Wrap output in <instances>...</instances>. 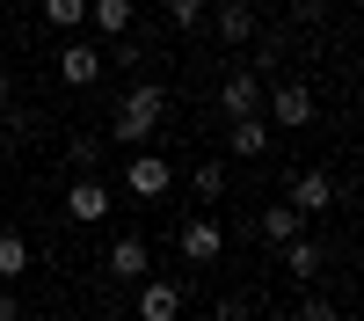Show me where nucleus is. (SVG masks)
Listing matches in <instances>:
<instances>
[{"mask_svg": "<svg viewBox=\"0 0 364 321\" xmlns=\"http://www.w3.org/2000/svg\"><path fill=\"white\" fill-rule=\"evenodd\" d=\"M161 117H168V88H161V80H139V88H124V95H117V117H109L102 139H117V146H146V139L161 132Z\"/></svg>", "mask_w": 364, "mask_h": 321, "instance_id": "1", "label": "nucleus"}, {"mask_svg": "<svg viewBox=\"0 0 364 321\" xmlns=\"http://www.w3.org/2000/svg\"><path fill=\"white\" fill-rule=\"evenodd\" d=\"M124 190H132L139 204H161V197L175 190V168H168L161 154H146V146H139V154L124 161Z\"/></svg>", "mask_w": 364, "mask_h": 321, "instance_id": "2", "label": "nucleus"}, {"mask_svg": "<svg viewBox=\"0 0 364 321\" xmlns=\"http://www.w3.org/2000/svg\"><path fill=\"white\" fill-rule=\"evenodd\" d=\"M269 125H277V132H306L314 125V95L299 80H277V88H269Z\"/></svg>", "mask_w": 364, "mask_h": 321, "instance_id": "3", "label": "nucleus"}, {"mask_svg": "<svg viewBox=\"0 0 364 321\" xmlns=\"http://www.w3.org/2000/svg\"><path fill=\"white\" fill-rule=\"evenodd\" d=\"M102 263H109V278H124V285L154 278V270H146V263H154V248H146V233H117V241L102 248Z\"/></svg>", "mask_w": 364, "mask_h": 321, "instance_id": "4", "label": "nucleus"}, {"mask_svg": "<svg viewBox=\"0 0 364 321\" xmlns=\"http://www.w3.org/2000/svg\"><path fill=\"white\" fill-rule=\"evenodd\" d=\"M66 219H80V226L109 219V183H95V168H80V183L66 190Z\"/></svg>", "mask_w": 364, "mask_h": 321, "instance_id": "5", "label": "nucleus"}, {"mask_svg": "<svg viewBox=\"0 0 364 321\" xmlns=\"http://www.w3.org/2000/svg\"><path fill=\"white\" fill-rule=\"evenodd\" d=\"M336 197H343V190H336V175L306 168V175H291V197H284V204H291V212H336Z\"/></svg>", "mask_w": 364, "mask_h": 321, "instance_id": "6", "label": "nucleus"}, {"mask_svg": "<svg viewBox=\"0 0 364 321\" xmlns=\"http://www.w3.org/2000/svg\"><path fill=\"white\" fill-rule=\"evenodd\" d=\"M132 321H182V285L139 278V314H132Z\"/></svg>", "mask_w": 364, "mask_h": 321, "instance_id": "7", "label": "nucleus"}, {"mask_svg": "<svg viewBox=\"0 0 364 321\" xmlns=\"http://www.w3.org/2000/svg\"><path fill=\"white\" fill-rule=\"evenodd\" d=\"M211 15V37H219V44H248L255 37V8H248V0H219V8H204Z\"/></svg>", "mask_w": 364, "mask_h": 321, "instance_id": "8", "label": "nucleus"}, {"mask_svg": "<svg viewBox=\"0 0 364 321\" xmlns=\"http://www.w3.org/2000/svg\"><path fill=\"white\" fill-rule=\"evenodd\" d=\"M102 66H109V58L95 44H66V51H58V80H66V88H95Z\"/></svg>", "mask_w": 364, "mask_h": 321, "instance_id": "9", "label": "nucleus"}, {"mask_svg": "<svg viewBox=\"0 0 364 321\" xmlns=\"http://www.w3.org/2000/svg\"><path fill=\"white\" fill-rule=\"evenodd\" d=\"M219 110L226 117H255L262 110V73H226L219 80Z\"/></svg>", "mask_w": 364, "mask_h": 321, "instance_id": "10", "label": "nucleus"}, {"mask_svg": "<svg viewBox=\"0 0 364 321\" xmlns=\"http://www.w3.org/2000/svg\"><path fill=\"white\" fill-rule=\"evenodd\" d=\"M175 248H182V256H190L197 270H204V263H219L226 233H219V219H190V226H182V241H175Z\"/></svg>", "mask_w": 364, "mask_h": 321, "instance_id": "11", "label": "nucleus"}, {"mask_svg": "<svg viewBox=\"0 0 364 321\" xmlns=\"http://www.w3.org/2000/svg\"><path fill=\"white\" fill-rule=\"evenodd\" d=\"M226 154H233V161H262V154H269V125H262V110H255V117H233Z\"/></svg>", "mask_w": 364, "mask_h": 321, "instance_id": "12", "label": "nucleus"}, {"mask_svg": "<svg viewBox=\"0 0 364 321\" xmlns=\"http://www.w3.org/2000/svg\"><path fill=\"white\" fill-rule=\"evenodd\" d=\"M284 270H291V278H321V270H328V248L306 241V233H291V241H284Z\"/></svg>", "mask_w": 364, "mask_h": 321, "instance_id": "13", "label": "nucleus"}, {"mask_svg": "<svg viewBox=\"0 0 364 321\" xmlns=\"http://www.w3.org/2000/svg\"><path fill=\"white\" fill-rule=\"evenodd\" d=\"M15 278H29V233L0 226V285H15Z\"/></svg>", "mask_w": 364, "mask_h": 321, "instance_id": "14", "label": "nucleus"}, {"mask_svg": "<svg viewBox=\"0 0 364 321\" xmlns=\"http://www.w3.org/2000/svg\"><path fill=\"white\" fill-rule=\"evenodd\" d=\"M299 219H306V212H291V204H262V212H255V233H262V241H291V233H299Z\"/></svg>", "mask_w": 364, "mask_h": 321, "instance_id": "15", "label": "nucleus"}, {"mask_svg": "<svg viewBox=\"0 0 364 321\" xmlns=\"http://www.w3.org/2000/svg\"><path fill=\"white\" fill-rule=\"evenodd\" d=\"M132 15H139L132 0H87V22H95L102 37H124V29H132Z\"/></svg>", "mask_w": 364, "mask_h": 321, "instance_id": "16", "label": "nucleus"}, {"mask_svg": "<svg viewBox=\"0 0 364 321\" xmlns=\"http://www.w3.org/2000/svg\"><path fill=\"white\" fill-rule=\"evenodd\" d=\"M190 190H197L204 204H219V197H226V168H219V161H197V175H190Z\"/></svg>", "mask_w": 364, "mask_h": 321, "instance_id": "17", "label": "nucleus"}, {"mask_svg": "<svg viewBox=\"0 0 364 321\" xmlns=\"http://www.w3.org/2000/svg\"><path fill=\"white\" fill-rule=\"evenodd\" d=\"M44 22L51 29H80L87 22V0H44Z\"/></svg>", "mask_w": 364, "mask_h": 321, "instance_id": "18", "label": "nucleus"}, {"mask_svg": "<svg viewBox=\"0 0 364 321\" xmlns=\"http://www.w3.org/2000/svg\"><path fill=\"white\" fill-rule=\"evenodd\" d=\"M102 146H109L102 132H80V139L66 146V154H73V168H95V161H102Z\"/></svg>", "mask_w": 364, "mask_h": 321, "instance_id": "19", "label": "nucleus"}, {"mask_svg": "<svg viewBox=\"0 0 364 321\" xmlns=\"http://www.w3.org/2000/svg\"><path fill=\"white\" fill-rule=\"evenodd\" d=\"M204 8H211V0H168V22H175V29H197Z\"/></svg>", "mask_w": 364, "mask_h": 321, "instance_id": "20", "label": "nucleus"}, {"mask_svg": "<svg viewBox=\"0 0 364 321\" xmlns=\"http://www.w3.org/2000/svg\"><path fill=\"white\" fill-rule=\"evenodd\" d=\"M102 58H117V66H139L146 51H139V37H132V29H124V37H109V51H102Z\"/></svg>", "mask_w": 364, "mask_h": 321, "instance_id": "21", "label": "nucleus"}, {"mask_svg": "<svg viewBox=\"0 0 364 321\" xmlns=\"http://www.w3.org/2000/svg\"><path fill=\"white\" fill-rule=\"evenodd\" d=\"M291 321H343V314H336V307H328V300H321V292H306V300H299V314H291Z\"/></svg>", "mask_w": 364, "mask_h": 321, "instance_id": "22", "label": "nucleus"}, {"mask_svg": "<svg viewBox=\"0 0 364 321\" xmlns=\"http://www.w3.org/2000/svg\"><path fill=\"white\" fill-rule=\"evenodd\" d=\"M0 321H22V300H15L8 285H0Z\"/></svg>", "mask_w": 364, "mask_h": 321, "instance_id": "23", "label": "nucleus"}, {"mask_svg": "<svg viewBox=\"0 0 364 321\" xmlns=\"http://www.w3.org/2000/svg\"><path fill=\"white\" fill-rule=\"evenodd\" d=\"M219 321H255V314H248V300H226V307H219Z\"/></svg>", "mask_w": 364, "mask_h": 321, "instance_id": "24", "label": "nucleus"}, {"mask_svg": "<svg viewBox=\"0 0 364 321\" xmlns=\"http://www.w3.org/2000/svg\"><path fill=\"white\" fill-rule=\"evenodd\" d=\"M0 102H8V73H0Z\"/></svg>", "mask_w": 364, "mask_h": 321, "instance_id": "25", "label": "nucleus"}, {"mask_svg": "<svg viewBox=\"0 0 364 321\" xmlns=\"http://www.w3.org/2000/svg\"><path fill=\"white\" fill-rule=\"evenodd\" d=\"M0 146H8V117H0Z\"/></svg>", "mask_w": 364, "mask_h": 321, "instance_id": "26", "label": "nucleus"}, {"mask_svg": "<svg viewBox=\"0 0 364 321\" xmlns=\"http://www.w3.org/2000/svg\"><path fill=\"white\" fill-rule=\"evenodd\" d=\"M109 321H132V314H109Z\"/></svg>", "mask_w": 364, "mask_h": 321, "instance_id": "27", "label": "nucleus"}]
</instances>
